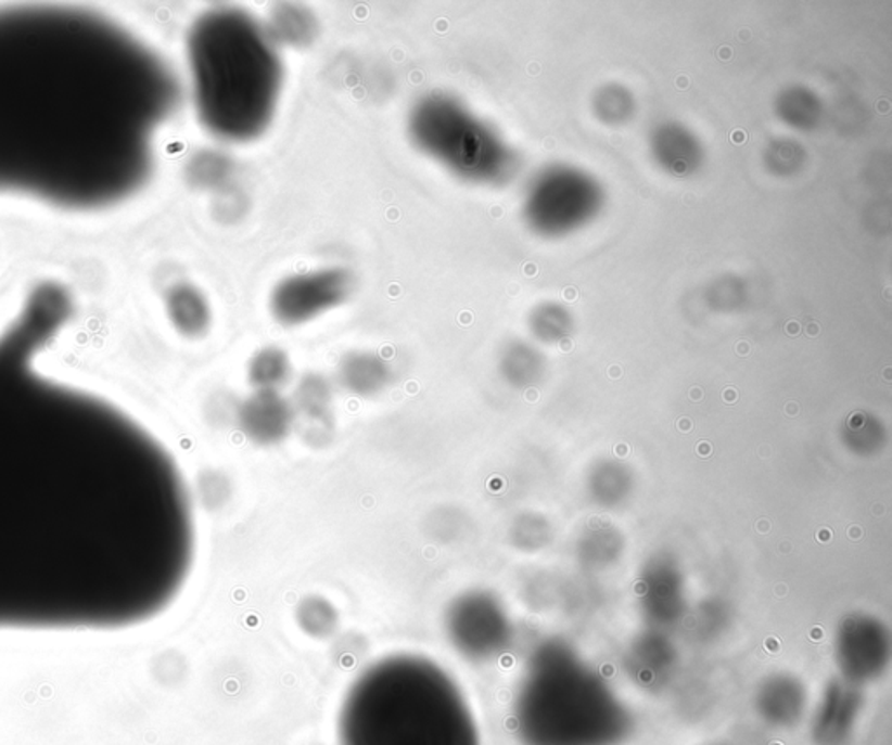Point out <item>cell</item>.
I'll use <instances>...</instances> for the list:
<instances>
[{
  "label": "cell",
  "instance_id": "obj_1",
  "mask_svg": "<svg viewBox=\"0 0 892 745\" xmlns=\"http://www.w3.org/2000/svg\"><path fill=\"white\" fill-rule=\"evenodd\" d=\"M0 338V631H119L171 606L195 525L163 442Z\"/></svg>",
  "mask_w": 892,
  "mask_h": 745
},
{
  "label": "cell",
  "instance_id": "obj_2",
  "mask_svg": "<svg viewBox=\"0 0 892 745\" xmlns=\"http://www.w3.org/2000/svg\"><path fill=\"white\" fill-rule=\"evenodd\" d=\"M168 63L93 11L0 10V197L88 211L145 183L177 111Z\"/></svg>",
  "mask_w": 892,
  "mask_h": 745
},
{
  "label": "cell",
  "instance_id": "obj_3",
  "mask_svg": "<svg viewBox=\"0 0 892 745\" xmlns=\"http://www.w3.org/2000/svg\"><path fill=\"white\" fill-rule=\"evenodd\" d=\"M341 745H480L464 693L431 658L398 653L362 670L345 693Z\"/></svg>",
  "mask_w": 892,
  "mask_h": 745
},
{
  "label": "cell",
  "instance_id": "obj_4",
  "mask_svg": "<svg viewBox=\"0 0 892 745\" xmlns=\"http://www.w3.org/2000/svg\"><path fill=\"white\" fill-rule=\"evenodd\" d=\"M201 123L215 137L247 142L266 131L283 88V65L266 28L239 10L203 14L189 34Z\"/></svg>",
  "mask_w": 892,
  "mask_h": 745
},
{
  "label": "cell",
  "instance_id": "obj_5",
  "mask_svg": "<svg viewBox=\"0 0 892 745\" xmlns=\"http://www.w3.org/2000/svg\"><path fill=\"white\" fill-rule=\"evenodd\" d=\"M410 134L420 151L468 180H486L499 172L502 154L490 132L457 98L433 93L410 114Z\"/></svg>",
  "mask_w": 892,
  "mask_h": 745
},
{
  "label": "cell",
  "instance_id": "obj_6",
  "mask_svg": "<svg viewBox=\"0 0 892 745\" xmlns=\"http://www.w3.org/2000/svg\"><path fill=\"white\" fill-rule=\"evenodd\" d=\"M353 287V275L344 269L292 275L276 286L270 296V310L284 326H298L344 304Z\"/></svg>",
  "mask_w": 892,
  "mask_h": 745
},
{
  "label": "cell",
  "instance_id": "obj_7",
  "mask_svg": "<svg viewBox=\"0 0 892 745\" xmlns=\"http://www.w3.org/2000/svg\"><path fill=\"white\" fill-rule=\"evenodd\" d=\"M295 408L278 390H255L238 410V424L257 446H276L292 433Z\"/></svg>",
  "mask_w": 892,
  "mask_h": 745
},
{
  "label": "cell",
  "instance_id": "obj_8",
  "mask_svg": "<svg viewBox=\"0 0 892 745\" xmlns=\"http://www.w3.org/2000/svg\"><path fill=\"white\" fill-rule=\"evenodd\" d=\"M390 376L387 362L371 352L349 354L339 368L341 384L356 396H375L380 390H384Z\"/></svg>",
  "mask_w": 892,
  "mask_h": 745
},
{
  "label": "cell",
  "instance_id": "obj_9",
  "mask_svg": "<svg viewBox=\"0 0 892 745\" xmlns=\"http://www.w3.org/2000/svg\"><path fill=\"white\" fill-rule=\"evenodd\" d=\"M316 18L301 5L284 4L270 16L269 28H266L275 44L302 48L316 39Z\"/></svg>",
  "mask_w": 892,
  "mask_h": 745
},
{
  "label": "cell",
  "instance_id": "obj_10",
  "mask_svg": "<svg viewBox=\"0 0 892 745\" xmlns=\"http://www.w3.org/2000/svg\"><path fill=\"white\" fill-rule=\"evenodd\" d=\"M173 319L187 335H203L212 322L209 305L203 293L192 286H180L169 298Z\"/></svg>",
  "mask_w": 892,
  "mask_h": 745
},
{
  "label": "cell",
  "instance_id": "obj_11",
  "mask_svg": "<svg viewBox=\"0 0 892 745\" xmlns=\"http://www.w3.org/2000/svg\"><path fill=\"white\" fill-rule=\"evenodd\" d=\"M290 376V359L278 347L258 350L247 367V378L257 390H278Z\"/></svg>",
  "mask_w": 892,
  "mask_h": 745
},
{
  "label": "cell",
  "instance_id": "obj_12",
  "mask_svg": "<svg viewBox=\"0 0 892 745\" xmlns=\"http://www.w3.org/2000/svg\"><path fill=\"white\" fill-rule=\"evenodd\" d=\"M296 410L313 422H324L332 410V387L321 375L302 378L295 394Z\"/></svg>",
  "mask_w": 892,
  "mask_h": 745
},
{
  "label": "cell",
  "instance_id": "obj_13",
  "mask_svg": "<svg viewBox=\"0 0 892 745\" xmlns=\"http://www.w3.org/2000/svg\"><path fill=\"white\" fill-rule=\"evenodd\" d=\"M232 175V160L220 152H203L190 164V178L203 189H220Z\"/></svg>",
  "mask_w": 892,
  "mask_h": 745
},
{
  "label": "cell",
  "instance_id": "obj_14",
  "mask_svg": "<svg viewBox=\"0 0 892 745\" xmlns=\"http://www.w3.org/2000/svg\"><path fill=\"white\" fill-rule=\"evenodd\" d=\"M302 627L313 635L330 634L335 626V612L330 603L319 598L305 601L298 614Z\"/></svg>",
  "mask_w": 892,
  "mask_h": 745
},
{
  "label": "cell",
  "instance_id": "obj_15",
  "mask_svg": "<svg viewBox=\"0 0 892 745\" xmlns=\"http://www.w3.org/2000/svg\"><path fill=\"white\" fill-rule=\"evenodd\" d=\"M747 132L742 131V129H736V131L732 132L730 140H732V143H744L747 142Z\"/></svg>",
  "mask_w": 892,
  "mask_h": 745
},
{
  "label": "cell",
  "instance_id": "obj_16",
  "mask_svg": "<svg viewBox=\"0 0 892 745\" xmlns=\"http://www.w3.org/2000/svg\"><path fill=\"white\" fill-rule=\"evenodd\" d=\"M788 335H797L800 331L799 322H790L787 326Z\"/></svg>",
  "mask_w": 892,
  "mask_h": 745
},
{
  "label": "cell",
  "instance_id": "obj_17",
  "mask_svg": "<svg viewBox=\"0 0 892 745\" xmlns=\"http://www.w3.org/2000/svg\"><path fill=\"white\" fill-rule=\"evenodd\" d=\"M565 298L569 301L575 300V298H577V292H575V287H566Z\"/></svg>",
  "mask_w": 892,
  "mask_h": 745
},
{
  "label": "cell",
  "instance_id": "obj_18",
  "mask_svg": "<svg viewBox=\"0 0 892 745\" xmlns=\"http://www.w3.org/2000/svg\"><path fill=\"white\" fill-rule=\"evenodd\" d=\"M718 56H721L722 60H729V57L732 56V51H730V48H722Z\"/></svg>",
  "mask_w": 892,
  "mask_h": 745
},
{
  "label": "cell",
  "instance_id": "obj_19",
  "mask_svg": "<svg viewBox=\"0 0 892 745\" xmlns=\"http://www.w3.org/2000/svg\"><path fill=\"white\" fill-rule=\"evenodd\" d=\"M676 85H678V88H687V86H689V79H687V77H678Z\"/></svg>",
  "mask_w": 892,
  "mask_h": 745
},
{
  "label": "cell",
  "instance_id": "obj_20",
  "mask_svg": "<svg viewBox=\"0 0 892 745\" xmlns=\"http://www.w3.org/2000/svg\"><path fill=\"white\" fill-rule=\"evenodd\" d=\"M807 333L811 336H816L817 335V324H816V322H813V324H811V326L807 327Z\"/></svg>",
  "mask_w": 892,
  "mask_h": 745
},
{
  "label": "cell",
  "instance_id": "obj_21",
  "mask_svg": "<svg viewBox=\"0 0 892 745\" xmlns=\"http://www.w3.org/2000/svg\"><path fill=\"white\" fill-rule=\"evenodd\" d=\"M701 396H703V394H701V390H699V388H693L692 399H701Z\"/></svg>",
  "mask_w": 892,
  "mask_h": 745
},
{
  "label": "cell",
  "instance_id": "obj_22",
  "mask_svg": "<svg viewBox=\"0 0 892 745\" xmlns=\"http://www.w3.org/2000/svg\"><path fill=\"white\" fill-rule=\"evenodd\" d=\"M621 375V370L619 368H610V376H619Z\"/></svg>",
  "mask_w": 892,
  "mask_h": 745
},
{
  "label": "cell",
  "instance_id": "obj_23",
  "mask_svg": "<svg viewBox=\"0 0 892 745\" xmlns=\"http://www.w3.org/2000/svg\"><path fill=\"white\" fill-rule=\"evenodd\" d=\"M889 111V103L882 102L880 103V112H888Z\"/></svg>",
  "mask_w": 892,
  "mask_h": 745
},
{
  "label": "cell",
  "instance_id": "obj_24",
  "mask_svg": "<svg viewBox=\"0 0 892 745\" xmlns=\"http://www.w3.org/2000/svg\"><path fill=\"white\" fill-rule=\"evenodd\" d=\"M684 427L689 428L690 427V422H687V420H685V422H684V420H681L680 428H684Z\"/></svg>",
  "mask_w": 892,
  "mask_h": 745
}]
</instances>
